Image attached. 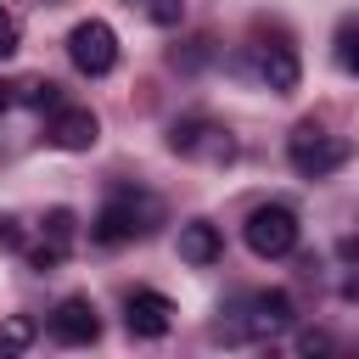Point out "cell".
<instances>
[{
    "mask_svg": "<svg viewBox=\"0 0 359 359\" xmlns=\"http://www.w3.org/2000/svg\"><path fill=\"white\" fill-rule=\"evenodd\" d=\"M151 224H157V196H151V191H135V185H123V191H112V196H107V208L95 213L90 236H95L101 247H123V241L146 236Z\"/></svg>",
    "mask_w": 359,
    "mask_h": 359,
    "instance_id": "6da1fadb",
    "label": "cell"
},
{
    "mask_svg": "<svg viewBox=\"0 0 359 359\" xmlns=\"http://www.w3.org/2000/svg\"><path fill=\"white\" fill-rule=\"evenodd\" d=\"M348 157H353V140H348V135H331V129H320V123H297V129L286 135V163H292L303 180H325V174H337Z\"/></svg>",
    "mask_w": 359,
    "mask_h": 359,
    "instance_id": "7a4b0ae2",
    "label": "cell"
},
{
    "mask_svg": "<svg viewBox=\"0 0 359 359\" xmlns=\"http://www.w3.org/2000/svg\"><path fill=\"white\" fill-rule=\"evenodd\" d=\"M241 236H247V247H252L258 258H286V252L297 247V213H292L286 202H258V208L247 213Z\"/></svg>",
    "mask_w": 359,
    "mask_h": 359,
    "instance_id": "3957f363",
    "label": "cell"
},
{
    "mask_svg": "<svg viewBox=\"0 0 359 359\" xmlns=\"http://www.w3.org/2000/svg\"><path fill=\"white\" fill-rule=\"evenodd\" d=\"M67 56H73V67H79V73L107 79V73L118 67V34H112L101 17H90V22H79V28L67 34Z\"/></svg>",
    "mask_w": 359,
    "mask_h": 359,
    "instance_id": "277c9868",
    "label": "cell"
},
{
    "mask_svg": "<svg viewBox=\"0 0 359 359\" xmlns=\"http://www.w3.org/2000/svg\"><path fill=\"white\" fill-rule=\"evenodd\" d=\"M168 146L180 157H196V163H236V140L219 123H208V118H180L168 129Z\"/></svg>",
    "mask_w": 359,
    "mask_h": 359,
    "instance_id": "5b68a950",
    "label": "cell"
},
{
    "mask_svg": "<svg viewBox=\"0 0 359 359\" xmlns=\"http://www.w3.org/2000/svg\"><path fill=\"white\" fill-rule=\"evenodd\" d=\"M50 337L62 342V348H84V342H95L101 337V320H95V303L90 297H62L56 303V314H50Z\"/></svg>",
    "mask_w": 359,
    "mask_h": 359,
    "instance_id": "8992f818",
    "label": "cell"
},
{
    "mask_svg": "<svg viewBox=\"0 0 359 359\" xmlns=\"http://www.w3.org/2000/svg\"><path fill=\"white\" fill-rule=\"evenodd\" d=\"M123 325L135 331V337H168L174 331V303L163 297V292H129L123 297Z\"/></svg>",
    "mask_w": 359,
    "mask_h": 359,
    "instance_id": "52a82bcc",
    "label": "cell"
},
{
    "mask_svg": "<svg viewBox=\"0 0 359 359\" xmlns=\"http://www.w3.org/2000/svg\"><path fill=\"white\" fill-rule=\"evenodd\" d=\"M50 146H62V151H90L95 140H101V123H95V112L90 107H56V118H50Z\"/></svg>",
    "mask_w": 359,
    "mask_h": 359,
    "instance_id": "ba28073f",
    "label": "cell"
},
{
    "mask_svg": "<svg viewBox=\"0 0 359 359\" xmlns=\"http://www.w3.org/2000/svg\"><path fill=\"white\" fill-rule=\"evenodd\" d=\"M247 309H252V314H247L241 337H275V331L292 325V297H286V292H258Z\"/></svg>",
    "mask_w": 359,
    "mask_h": 359,
    "instance_id": "9c48e42d",
    "label": "cell"
},
{
    "mask_svg": "<svg viewBox=\"0 0 359 359\" xmlns=\"http://www.w3.org/2000/svg\"><path fill=\"white\" fill-rule=\"evenodd\" d=\"M252 73L269 84V90H297V56H292V45H258L252 50Z\"/></svg>",
    "mask_w": 359,
    "mask_h": 359,
    "instance_id": "30bf717a",
    "label": "cell"
},
{
    "mask_svg": "<svg viewBox=\"0 0 359 359\" xmlns=\"http://www.w3.org/2000/svg\"><path fill=\"white\" fill-rule=\"evenodd\" d=\"M219 252H224V241H219V230H213L208 219H191V224H180V258H185L191 269H208V264H219Z\"/></svg>",
    "mask_w": 359,
    "mask_h": 359,
    "instance_id": "8fae6325",
    "label": "cell"
},
{
    "mask_svg": "<svg viewBox=\"0 0 359 359\" xmlns=\"http://www.w3.org/2000/svg\"><path fill=\"white\" fill-rule=\"evenodd\" d=\"M67 247H73V213H67V208H50V213H45V241L34 247V264L50 269V264L67 258Z\"/></svg>",
    "mask_w": 359,
    "mask_h": 359,
    "instance_id": "7c38bea8",
    "label": "cell"
},
{
    "mask_svg": "<svg viewBox=\"0 0 359 359\" xmlns=\"http://www.w3.org/2000/svg\"><path fill=\"white\" fill-rule=\"evenodd\" d=\"M17 101H22V107H39V112H56V107H62V84H50V79H22V84H17Z\"/></svg>",
    "mask_w": 359,
    "mask_h": 359,
    "instance_id": "4fadbf2b",
    "label": "cell"
},
{
    "mask_svg": "<svg viewBox=\"0 0 359 359\" xmlns=\"http://www.w3.org/2000/svg\"><path fill=\"white\" fill-rule=\"evenodd\" d=\"M22 348H34V320L11 314V320L0 325V359H6V353H22Z\"/></svg>",
    "mask_w": 359,
    "mask_h": 359,
    "instance_id": "5bb4252c",
    "label": "cell"
},
{
    "mask_svg": "<svg viewBox=\"0 0 359 359\" xmlns=\"http://www.w3.org/2000/svg\"><path fill=\"white\" fill-rule=\"evenodd\" d=\"M337 62H342L348 73H359V22H342V34H337Z\"/></svg>",
    "mask_w": 359,
    "mask_h": 359,
    "instance_id": "9a60e30c",
    "label": "cell"
},
{
    "mask_svg": "<svg viewBox=\"0 0 359 359\" xmlns=\"http://www.w3.org/2000/svg\"><path fill=\"white\" fill-rule=\"evenodd\" d=\"M146 11H151V22H157V28H174V22L185 17V0H151Z\"/></svg>",
    "mask_w": 359,
    "mask_h": 359,
    "instance_id": "2e32d148",
    "label": "cell"
},
{
    "mask_svg": "<svg viewBox=\"0 0 359 359\" xmlns=\"http://www.w3.org/2000/svg\"><path fill=\"white\" fill-rule=\"evenodd\" d=\"M17 45H22V28H17V17L0 6V56H17Z\"/></svg>",
    "mask_w": 359,
    "mask_h": 359,
    "instance_id": "e0dca14e",
    "label": "cell"
},
{
    "mask_svg": "<svg viewBox=\"0 0 359 359\" xmlns=\"http://www.w3.org/2000/svg\"><path fill=\"white\" fill-rule=\"evenodd\" d=\"M0 247H22V224L17 219H0Z\"/></svg>",
    "mask_w": 359,
    "mask_h": 359,
    "instance_id": "ac0fdd59",
    "label": "cell"
},
{
    "mask_svg": "<svg viewBox=\"0 0 359 359\" xmlns=\"http://www.w3.org/2000/svg\"><path fill=\"white\" fill-rule=\"evenodd\" d=\"M297 348H303V353H320V348H331V342H325L320 331H309V337H297Z\"/></svg>",
    "mask_w": 359,
    "mask_h": 359,
    "instance_id": "d6986e66",
    "label": "cell"
},
{
    "mask_svg": "<svg viewBox=\"0 0 359 359\" xmlns=\"http://www.w3.org/2000/svg\"><path fill=\"white\" fill-rule=\"evenodd\" d=\"M11 107H17V84H0V118H6Z\"/></svg>",
    "mask_w": 359,
    "mask_h": 359,
    "instance_id": "ffe728a7",
    "label": "cell"
}]
</instances>
